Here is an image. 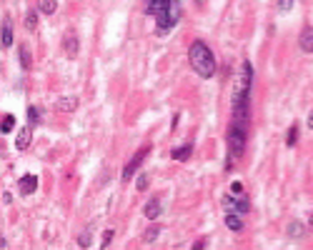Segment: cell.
<instances>
[{
    "mask_svg": "<svg viewBox=\"0 0 313 250\" xmlns=\"http://www.w3.org/2000/svg\"><path fill=\"white\" fill-rule=\"evenodd\" d=\"M188 60H191V68L203 78V80H211L216 75V58L211 53V48L203 43V40H193L191 48H188Z\"/></svg>",
    "mask_w": 313,
    "mask_h": 250,
    "instance_id": "cell-1",
    "label": "cell"
},
{
    "mask_svg": "<svg viewBox=\"0 0 313 250\" xmlns=\"http://www.w3.org/2000/svg\"><path fill=\"white\" fill-rule=\"evenodd\" d=\"M246 140H248V128H243L238 123H231V128H228V160H226V170H231L241 160V155L246 150Z\"/></svg>",
    "mask_w": 313,
    "mask_h": 250,
    "instance_id": "cell-2",
    "label": "cell"
},
{
    "mask_svg": "<svg viewBox=\"0 0 313 250\" xmlns=\"http://www.w3.org/2000/svg\"><path fill=\"white\" fill-rule=\"evenodd\" d=\"M181 18H183V5H181V0H168L166 10L155 15V25H158V30H155V33H158L161 38L168 35V30H173V28L181 23Z\"/></svg>",
    "mask_w": 313,
    "mask_h": 250,
    "instance_id": "cell-3",
    "label": "cell"
},
{
    "mask_svg": "<svg viewBox=\"0 0 313 250\" xmlns=\"http://www.w3.org/2000/svg\"><path fill=\"white\" fill-rule=\"evenodd\" d=\"M223 210L226 213H238V215H246L248 210H251V205H248V198H236V195H223Z\"/></svg>",
    "mask_w": 313,
    "mask_h": 250,
    "instance_id": "cell-4",
    "label": "cell"
},
{
    "mask_svg": "<svg viewBox=\"0 0 313 250\" xmlns=\"http://www.w3.org/2000/svg\"><path fill=\"white\" fill-rule=\"evenodd\" d=\"M148 153H150V148H140V150L135 153V158H133V160L125 165V170H123V183H128V180L135 175V170H138V168H140V163L148 158Z\"/></svg>",
    "mask_w": 313,
    "mask_h": 250,
    "instance_id": "cell-5",
    "label": "cell"
},
{
    "mask_svg": "<svg viewBox=\"0 0 313 250\" xmlns=\"http://www.w3.org/2000/svg\"><path fill=\"white\" fill-rule=\"evenodd\" d=\"M161 213H163V203H161V198H150V200L145 203V208H143V215H145L148 220H158Z\"/></svg>",
    "mask_w": 313,
    "mask_h": 250,
    "instance_id": "cell-6",
    "label": "cell"
},
{
    "mask_svg": "<svg viewBox=\"0 0 313 250\" xmlns=\"http://www.w3.org/2000/svg\"><path fill=\"white\" fill-rule=\"evenodd\" d=\"M78 50H80V40H78V35H75V33H68V35L63 38V53H65L68 58H75Z\"/></svg>",
    "mask_w": 313,
    "mask_h": 250,
    "instance_id": "cell-7",
    "label": "cell"
},
{
    "mask_svg": "<svg viewBox=\"0 0 313 250\" xmlns=\"http://www.w3.org/2000/svg\"><path fill=\"white\" fill-rule=\"evenodd\" d=\"M35 190H38V178L35 175H23L18 180V193L20 195H33Z\"/></svg>",
    "mask_w": 313,
    "mask_h": 250,
    "instance_id": "cell-8",
    "label": "cell"
},
{
    "mask_svg": "<svg viewBox=\"0 0 313 250\" xmlns=\"http://www.w3.org/2000/svg\"><path fill=\"white\" fill-rule=\"evenodd\" d=\"M30 140H33V125H25V128L18 130L15 148H18V150H28V148H30Z\"/></svg>",
    "mask_w": 313,
    "mask_h": 250,
    "instance_id": "cell-9",
    "label": "cell"
},
{
    "mask_svg": "<svg viewBox=\"0 0 313 250\" xmlns=\"http://www.w3.org/2000/svg\"><path fill=\"white\" fill-rule=\"evenodd\" d=\"M223 223H226V228H228V230H233V233H243V228H246L243 215H238V213H226Z\"/></svg>",
    "mask_w": 313,
    "mask_h": 250,
    "instance_id": "cell-10",
    "label": "cell"
},
{
    "mask_svg": "<svg viewBox=\"0 0 313 250\" xmlns=\"http://www.w3.org/2000/svg\"><path fill=\"white\" fill-rule=\"evenodd\" d=\"M298 48H301L303 53H313V28H311V25L301 30V35H298Z\"/></svg>",
    "mask_w": 313,
    "mask_h": 250,
    "instance_id": "cell-11",
    "label": "cell"
},
{
    "mask_svg": "<svg viewBox=\"0 0 313 250\" xmlns=\"http://www.w3.org/2000/svg\"><path fill=\"white\" fill-rule=\"evenodd\" d=\"M0 45H3V48H10V45H13V18H5V20H3V30H0Z\"/></svg>",
    "mask_w": 313,
    "mask_h": 250,
    "instance_id": "cell-12",
    "label": "cell"
},
{
    "mask_svg": "<svg viewBox=\"0 0 313 250\" xmlns=\"http://www.w3.org/2000/svg\"><path fill=\"white\" fill-rule=\"evenodd\" d=\"M55 108H58L60 113H73V110L78 108V98H75V95H65V98H58Z\"/></svg>",
    "mask_w": 313,
    "mask_h": 250,
    "instance_id": "cell-13",
    "label": "cell"
},
{
    "mask_svg": "<svg viewBox=\"0 0 313 250\" xmlns=\"http://www.w3.org/2000/svg\"><path fill=\"white\" fill-rule=\"evenodd\" d=\"M286 233H288L291 238L301 240V238L306 235V225H303L301 220H291V223H288V228H286Z\"/></svg>",
    "mask_w": 313,
    "mask_h": 250,
    "instance_id": "cell-14",
    "label": "cell"
},
{
    "mask_svg": "<svg viewBox=\"0 0 313 250\" xmlns=\"http://www.w3.org/2000/svg\"><path fill=\"white\" fill-rule=\"evenodd\" d=\"M191 153H193V145H191V143H186V145L176 148V150L171 153V158H173V160H178V163H183V160H188V158H191Z\"/></svg>",
    "mask_w": 313,
    "mask_h": 250,
    "instance_id": "cell-15",
    "label": "cell"
},
{
    "mask_svg": "<svg viewBox=\"0 0 313 250\" xmlns=\"http://www.w3.org/2000/svg\"><path fill=\"white\" fill-rule=\"evenodd\" d=\"M166 5H168V0H148V15H158V13H163L166 10Z\"/></svg>",
    "mask_w": 313,
    "mask_h": 250,
    "instance_id": "cell-16",
    "label": "cell"
},
{
    "mask_svg": "<svg viewBox=\"0 0 313 250\" xmlns=\"http://www.w3.org/2000/svg\"><path fill=\"white\" fill-rule=\"evenodd\" d=\"M55 10H58V0H40V13L53 15Z\"/></svg>",
    "mask_w": 313,
    "mask_h": 250,
    "instance_id": "cell-17",
    "label": "cell"
},
{
    "mask_svg": "<svg viewBox=\"0 0 313 250\" xmlns=\"http://www.w3.org/2000/svg\"><path fill=\"white\" fill-rule=\"evenodd\" d=\"M20 65H23V70H30V65H33L28 45H20Z\"/></svg>",
    "mask_w": 313,
    "mask_h": 250,
    "instance_id": "cell-18",
    "label": "cell"
},
{
    "mask_svg": "<svg viewBox=\"0 0 313 250\" xmlns=\"http://www.w3.org/2000/svg\"><path fill=\"white\" fill-rule=\"evenodd\" d=\"M13 128H15V115H5L0 120V133H10Z\"/></svg>",
    "mask_w": 313,
    "mask_h": 250,
    "instance_id": "cell-19",
    "label": "cell"
},
{
    "mask_svg": "<svg viewBox=\"0 0 313 250\" xmlns=\"http://www.w3.org/2000/svg\"><path fill=\"white\" fill-rule=\"evenodd\" d=\"M25 28H28L30 33L38 28V13H35V10H28V13H25Z\"/></svg>",
    "mask_w": 313,
    "mask_h": 250,
    "instance_id": "cell-20",
    "label": "cell"
},
{
    "mask_svg": "<svg viewBox=\"0 0 313 250\" xmlns=\"http://www.w3.org/2000/svg\"><path fill=\"white\" fill-rule=\"evenodd\" d=\"M38 123H40V108L30 105V108H28V125H33V128H35Z\"/></svg>",
    "mask_w": 313,
    "mask_h": 250,
    "instance_id": "cell-21",
    "label": "cell"
},
{
    "mask_svg": "<svg viewBox=\"0 0 313 250\" xmlns=\"http://www.w3.org/2000/svg\"><path fill=\"white\" fill-rule=\"evenodd\" d=\"M296 143H298V125L293 123V125L288 128V135H286V145H288V148H293Z\"/></svg>",
    "mask_w": 313,
    "mask_h": 250,
    "instance_id": "cell-22",
    "label": "cell"
},
{
    "mask_svg": "<svg viewBox=\"0 0 313 250\" xmlns=\"http://www.w3.org/2000/svg\"><path fill=\"white\" fill-rule=\"evenodd\" d=\"M158 235H161V225H150V228L145 230L143 240H145V243H153V240H155V238H158Z\"/></svg>",
    "mask_w": 313,
    "mask_h": 250,
    "instance_id": "cell-23",
    "label": "cell"
},
{
    "mask_svg": "<svg viewBox=\"0 0 313 250\" xmlns=\"http://www.w3.org/2000/svg\"><path fill=\"white\" fill-rule=\"evenodd\" d=\"M296 5V0H278V13H291Z\"/></svg>",
    "mask_w": 313,
    "mask_h": 250,
    "instance_id": "cell-24",
    "label": "cell"
},
{
    "mask_svg": "<svg viewBox=\"0 0 313 250\" xmlns=\"http://www.w3.org/2000/svg\"><path fill=\"white\" fill-rule=\"evenodd\" d=\"M135 190H140V193H145V190H148V175H145V173H140V175H138V180H135Z\"/></svg>",
    "mask_w": 313,
    "mask_h": 250,
    "instance_id": "cell-25",
    "label": "cell"
},
{
    "mask_svg": "<svg viewBox=\"0 0 313 250\" xmlns=\"http://www.w3.org/2000/svg\"><path fill=\"white\" fill-rule=\"evenodd\" d=\"M231 195H236V198H246V193H243V183L236 180V183L231 185Z\"/></svg>",
    "mask_w": 313,
    "mask_h": 250,
    "instance_id": "cell-26",
    "label": "cell"
},
{
    "mask_svg": "<svg viewBox=\"0 0 313 250\" xmlns=\"http://www.w3.org/2000/svg\"><path fill=\"white\" fill-rule=\"evenodd\" d=\"M78 245H80V248H88V245H90V230H83V233H80Z\"/></svg>",
    "mask_w": 313,
    "mask_h": 250,
    "instance_id": "cell-27",
    "label": "cell"
},
{
    "mask_svg": "<svg viewBox=\"0 0 313 250\" xmlns=\"http://www.w3.org/2000/svg\"><path fill=\"white\" fill-rule=\"evenodd\" d=\"M113 235H115V230H103V240H100V248H108V245H110V240H113Z\"/></svg>",
    "mask_w": 313,
    "mask_h": 250,
    "instance_id": "cell-28",
    "label": "cell"
},
{
    "mask_svg": "<svg viewBox=\"0 0 313 250\" xmlns=\"http://www.w3.org/2000/svg\"><path fill=\"white\" fill-rule=\"evenodd\" d=\"M206 245H208V243H206V240H198V243H196V245H193V250H203V248H206Z\"/></svg>",
    "mask_w": 313,
    "mask_h": 250,
    "instance_id": "cell-29",
    "label": "cell"
},
{
    "mask_svg": "<svg viewBox=\"0 0 313 250\" xmlns=\"http://www.w3.org/2000/svg\"><path fill=\"white\" fill-rule=\"evenodd\" d=\"M306 125H308V128H311V130H313V110H311V113H308V118H306Z\"/></svg>",
    "mask_w": 313,
    "mask_h": 250,
    "instance_id": "cell-30",
    "label": "cell"
},
{
    "mask_svg": "<svg viewBox=\"0 0 313 250\" xmlns=\"http://www.w3.org/2000/svg\"><path fill=\"white\" fill-rule=\"evenodd\" d=\"M308 225H311V230H313V213H311V218H308Z\"/></svg>",
    "mask_w": 313,
    "mask_h": 250,
    "instance_id": "cell-31",
    "label": "cell"
},
{
    "mask_svg": "<svg viewBox=\"0 0 313 250\" xmlns=\"http://www.w3.org/2000/svg\"><path fill=\"white\" fill-rule=\"evenodd\" d=\"M8 243H5V238H0V248H5Z\"/></svg>",
    "mask_w": 313,
    "mask_h": 250,
    "instance_id": "cell-32",
    "label": "cell"
}]
</instances>
